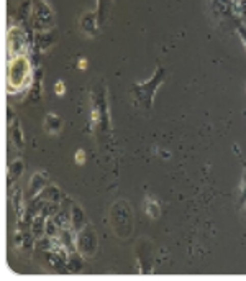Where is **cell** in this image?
Listing matches in <instances>:
<instances>
[{
	"label": "cell",
	"instance_id": "9",
	"mask_svg": "<svg viewBox=\"0 0 246 281\" xmlns=\"http://www.w3.org/2000/svg\"><path fill=\"white\" fill-rule=\"evenodd\" d=\"M54 92L58 95H64L66 92V84H64V81H58V83L54 84Z\"/></svg>",
	"mask_w": 246,
	"mask_h": 281
},
{
	"label": "cell",
	"instance_id": "11",
	"mask_svg": "<svg viewBox=\"0 0 246 281\" xmlns=\"http://www.w3.org/2000/svg\"><path fill=\"white\" fill-rule=\"evenodd\" d=\"M77 68L82 69V71L89 68V61H87L86 58H80V59H79V61H77Z\"/></svg>",
	"mask_w": 246,
	"mask_h": 281
},
{
	"label": "cell",
	"instance_id": "7",
	"mask_svg": "<svg viewBox=\"0 0 246 281\" xmlns=\"http://www.w3.org/2000/svg\"><path fill=\"white\" fill-rule=\"evenodd\" d=\"M13 206L18 212V219H21V216H23V199H21V191L20 189H18L17 194L13 196Z\"/></svg>",
	"mask_w": 246,
	"mask_h": 281
},
{
	"label": "cell",
	"instance_id": "5",
	"mask_svg": "<svg viewBox=\"0 0 246 281\" xmlns=\"http://www.w3.org/2000/svg\"><path fill=\"white\" fill-rule=\"evenodd\" d=\"M32 234L36 237V239H40V237H41L43 234H46V224H44L43 216L36 217V219L33 220V224H32Z\"/></svg>",
	"mask_w": 246,
	"mask_h": 281
},
{
	"label": "cell",
	"instance_id": "12",
	"mask_svg": "<svg viewBox=\"0 0 246 281\" xmlns=\"http://www.w3.org/2000/svg\"><path fill=\"white\" fill-rule=\"evenodd\" d=\"M99 120V112L97 110H92V122H97Z\"/></svg>",
	"mask_w": 246,
	"mask_h": 281
},
{
	"label": "cell",
	"instance_id": "10",
	"mask_svg": "<svg viewBox=\"0 0 246 281\" xmlns=\"http://www.w3.org/2000/svg\"><path fill=\"white\" fill-rule=\"evenodd\" d=\"M238 35H240V40H241L243 46H244V51H246V28L243 25L238 27Z\"/></svg>",
	"mask_w": 246,
	"mask_h": 281
},
{
	"label": "cell",
	"instance_id": "1",
	"mask_svg": "<svg viewBox=\"0 0 246 281\" xmlns=\"http://www.w3.org/2000/svg\"><path fill=\"white\" fill-rule=\"evenodd\" d=\"M32 84V63L26 55L10 58L7 61L5 89L9 94H15Z\"/></svg>",
	"mask_w": 246,
	"mask_h": 281
},
{
	"label": "cell",
	"instance_id": "8",
	"mask_svg": "<svg viewBox=\"0 0 246 281\" xmlns=\"http://www.w3.org/2000/svg\"><path fill=\"white\" fill-rule=\"evenodd\" d=\"M74 158H76V165H84V163H86V151L84 150H77L76 155H74Z\"/></svg>",
	"mask_w": 246,
	"mask_h": 281
},
{
	"label": "cell",
	"instance_id": "6",
	"mask_svg": "<svg viewBox=\"0 0 246 281\" xmlns=\"http://www.w3.org/2000/svg\"><path fill=\"white\" fill-rule=\"evenodd\" d=\"M10 135H12V140H13L15 143H17V146H18V148L23 146V135H21V130H20L18 122H15V123H13Z\"/></svg>",
	"mask_w": 246,
	"mask_h": 281
},
{
	"label": "cell",
	"instance_id": "2",
	"mask_svg": "<svg viewBox=\"0 0 246 281\" xmlns=\"http://www.w3.org/2000/svg\"><path fill=\"white\" fill-rule=\"evenodd\" d=\"M26 40L25 33L20 27H10L7 32V55L10 58L26 55Z\"/></svg>",
	"mask_w": 246,
	"mask_h": 281
},
{
	"label": "cell",
	"instance_id": "4",
	"mask_svg": "<svg viewBox=\"0 0 246 281\" xmlns=\"http://www.w3.org/2000/svg\"><path fill=\"white\" fill-rule=\"evenodd\" d=\"M145 209H146V214H148V216H150L151 219H158L159 214H161V211H159V204L156 202L153 197H148V199H146Z\"/></svg>",
	"mask_w": 246,
	"mask_h": 281
},
{
	"label": "cell",
	"instance_id": "3",
	"mask_svg": "<svg viewBox=\"0 0 246 281\" xmlns=\"http://www.w3.org/2000/svg\"><path fill=\"white\" fill-rule=\"evenodd\" d=\"M61 125H63L61 118H59L58 115H54V114H46V117H44L43 127L48 133H51V135H54V133H58L59 130H61Z\"/></svg>",
	"mask_w": 246,
	"mask_h": 281
}]
</instances>
